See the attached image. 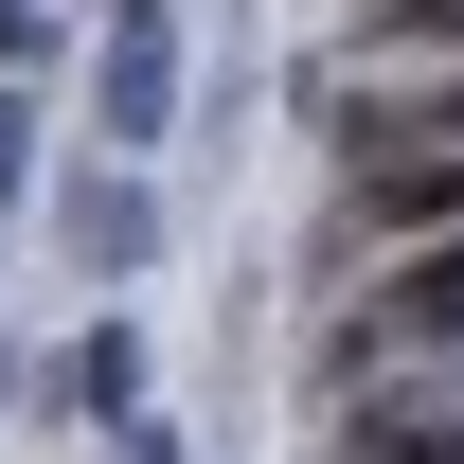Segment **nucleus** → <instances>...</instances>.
I'll return each instance as SVG.
<instances>
[{"label": "nucleus", "instance_id": "obj_1", "mask_svg": "<svg viewBox=\"0 0 464 464\" xmlns=\"http://www.w3.org/2000/svg\"><path fill=\"white\" fill-rule=\"evenodd\" d=\"M393 357H464V232H411L393 268L322 322V393H357V375H393Z\"/></svg>", "mask_w": 464, "mask_h": 464}, {"label": "nucleus", "instance_id": "obj_2", "mask_svg": "<svg viewBox=\"0 0 464 464\" xmlns=\"http://www.w3.org/2000/svg\"><path fill=\"white\" fill-rule=\"evenodd\" d=\"M340 464H464V375H357Z\"/></svg>", "mask_w": 464, "mask_h": 464}, {"label": "nucleus", "instance_id": "obj_3", "mask_svg": "<svg viewBox=\"0 0 464 464\" xmlns=\"http://www.w3.org/2000/svg\"><path fill=\"white\" fill-rule=\"evenodd\" d=\"M161 125H179V18L108 0V143H161Z\"/></svg>", "mask_w": 464, "mask_h": 464}, {"label": "nucleus", "instance_id": "obj_4", "mask_svg": "<svg viewBox=\"0 0 464 464\" xmlns=\"http://www.w3.org/2000/svg\"><path fill=\"white\" fill-rule=\"evenodd\" d=\"M54 411H72V429H125V411H143V340H125V322H90V340L54 357Z\"/></svg>", "mask_w": 464, "mask_h": 464}, {"label": "nucleus", "instance_id": "obj_5", "mask_svg": "<svg viewBox=\"0 0 464 464\" xmlns=\"http://www.w3.org/2000/svg\"><path fill=\"white\" fill-rule=\"evenodd\" d=\"M72 250H90V268H143V250H161V197H143V179H72Z\"/></svg>", "mask_w": 464, "mask_h": 464}, {"label": "nucleus", "instance_id": "obj_6", "mask_svg": "<svg viewBox=\"0 0 464 464\" xmlns=\"http://www.w3.org/2000/svg\"><path fill=\"white\" fill-rule=\"evenodd\" d=\"M357 54H375V72H393V54H464V0H375Z\"/></svg>", "mask_w": 464, "mask_h": 464}, {"label": "nucleus", "instance_id": "obj_7", "mask_svg": "<svg viewBox=\"0 0 464 464\" xmlns=\"http://www.w3.org/2000/svg\"><path fill=\"white\" fill-rule=\"evenodd\" d=\"M18 179H36V108H18V72H0V215H18Z\"/></svg>", "mask_w": 464, "mask_h": 464}, {"label": "nucleus", "instance_id": "obj_8", "mask_svg": "<svg viewBox=\"0 0 464 464\" xmlns=\"http://www.w3.org/2000/svg\"><path fill=\"white\" fill-rule=\"evenodd\" d=\"M54 54V0H0V72H36Z\"/></svg>", "mask_w": 464, "mask_h": 464}, {"label": "nucleus", "instance_id": "obj_9", "mask_svg": "<svg viewBox=\"0 0 464 464\" xmlns=\"http://www.w3.org/2000/svg\"><path fill=\"white\" fill-rule=\"evenodd\" d=\"M108 464H179V429H161V411H125V429H108Z\"/></svg>", "mask_w": 464, "mask_h": 464}]
</instances>
